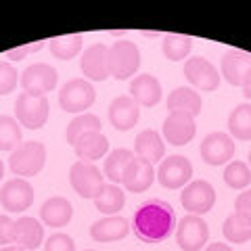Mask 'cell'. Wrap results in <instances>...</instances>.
Returning <instances> with one entry per match:
<instances>
[{
    "mask_svg": "<svg viewBox=\"0 0 251 251\" xmlns=\"http://www.w3.org/2000/svg\"><path fill=\"white\" fill-rule=\"evenodd\" d=\"M0 203H2L4 209L21 214V211L29 209L31 203H34V188L25 178H13L0 188Z\"/></svg>",
    "mask_w": 251,
    "mask_h": 251,
    "instance_id": "cell-12",
    "label": "cell"
},
{
    "mask_svg": "<svg viewBox=\"0 0 251 251\" xmlns=\"http://www.w3.org/2000/svg\"><path fill=\"white\" fill-rule=\"evenodd\" d=\"M42 46H44V42H34V44H27V46H19V49H13V50L6 52V57L19 61V59H23V57H25V54H29V52L40 50Z\"/></svg>",
    "mask_w": 251,
    "mask_h": 251,
    "instance_id": "cell-39",
    "label": "cell"
},
{
    "mask_svg": "<svg viewBox=\"0 0 251 251\" xmlns=\"http://www.w3.org/2000/svg\"><path fill=\"white\" fill-rule=\"evenodd\" d=\"M57 80L59 74L52 65H49V63H31L21 75V86L23 92L46 97V92H52L57 88Z\"/></svg>",
    "mask_w": 251,
    "mask_h": 251,
    "instance_id": "cell-10",
    "label": "cell"
},
{
    "mask_svg": "<svg viewBox=\"0 0 251 251\" xmlns=\"http://www.w3.org/2000/svg\"><path fill=\"white\" fill-rule=\"evenodd\" d=\"M109 46L105 44H92L84 50L80 67L84 74V80L88 82H103L109 77Z\"/></svg>",
    "mask_w": 251,
    "mask_h": 251,
    "instance_id": "cell-14",
    "label": "cell"
},
{
    "mask_svg": "<svg viewBox=\"0 0 251 251\" xmlns=\"http://www.w3.org/2000/svg\"><path fill=\"white\" fill-rule=\"evenodd\" d=\"M203 251H232L226 243H209V247H205Z\"/></svg>",
    "mask_w": 251,
    "mask_h": 251,
    "instance_id": "cell-40",
    "label": "cell"
},
{
    "mask_svg": "<svg viewBox=\"0 0 251 251\" xmlns=\"http://www.w3.org/2000/svg\"><path fill=\"white\" fill-rule=\"evenodd\" d=\"M13 220L9 216L0 214V245L2 247H9L13 245Z\"/></svg>",
    "mask_w": 251,
    "mask_h": 251,
    "instance_id": "cell-37",
    "label": "cell"
},
{
    "mask_svg": "<svg viewBox=\"0 0 251 251\" xmlns=\"http://www.w3.org/2000/svg\"><path fill=\"white\" fill-rule=\"evenodd\" d=\"M140 117V109L138 105L132 100L130 97H117L113 99V103L109 105V122L115 130L120 132H128L138 124Z\"/></svg>",
    "mask_w": 251,
    "mask_h": 251,
    "instance_id": "cell-20",
    "label": "cell"
},
{
    "mask_svg": "<svg viewBox=\"0 0 251 251\" xmlns=\"http://www.w3.org/2000/svg\"><path fill=\"white\" fill-rule=\"evenodd\" d=\"M132 159H134V153H132L130 149H115V151L109 153L105 159V166H103V172L109 178V182L120 184L124 180V172Z\"/></svg>",
    "mask_w": 251,
    "mask_h": 251,
    "instance_id": "cell-28",
    "label": "cell"
},
{
    "mask_svg": "<svg viewBox=\"0 0 251 251\" xmlns=\"http://www.w3.org/2000/svg\"><path fill=\"white\" fill-rule=\"evenodd\" d=\"M2 176H4V163L0 161V180H2Z\"/></svg>",
    "mask_w": 251,
    "mask_h": 251,
    "instance_id": "cell-43",
    "label": "cell"
},
{
    "mask_svg": "<svg viewBox=\"0 0 251 251\" xmlns=\"http://www.w3.org/2000/svg\"><path fill=\"white\" fill-rule=\"evenodd\" d=\"M249 168H251V151H249Z\"/></svg>",
    "mask_w": 251,
    "mask_h": 251,
    "instance_id": "cell-44",
    "label": "cell"
},
{
    "mask_svg": "<svg viewBox=\"0 0 251 251\" xmlns=\"http://www.w3.org/2000/svg\"><path fill=\"white\" fill-rule=\"evenodd\" d=\"M44 251H75V243L65 232H54L52 237L46 239Z\"/></svg>",
    "mask_w": 251,
    "mask_h": 251,
    "instance_id": "cell-36",
    "label": "cell"
},
{
    "mask_svg": "<svg viewBox=\"0 0 251 251\" xmlns=\"http://www.w3.org/2000/svg\"><path fill=\"white\" fill-rule=\"evenodd\" d=\"M97 100V90H94L92 82L84 80V77H75L69 80L59 92V105L65 113L82 115L86 109H90Z\"/></svg>",
    "mask_w": 251,
    "mask_h": 251,
    "instance_id": "cell-4",
    "label": "cell"
},
{
    "mask_svg": "<svg viewBox=\"0 0 251 251\" xmlns=\"http://www.w3.org/2000/svg\"><path fill=\"white\" fill-rule=\"evenodd\" d=\"M69 182L74 191L84 199H97L105 186V176L94 163L88 161H74L69 168Z\"/></svg>",
    "mask_w": 251,
    "mask_h": 251,
    "instance_id": "cell-6",
    "label": "cell"
},
{
    "mask_svg": "<svg viewBox=\"0 0 251 251\" xmlns=\"http://www.w3.org/2000/svg\"><path fill=\"white\" fill-rule=\"evenodd\" d=\"M228 134L239 140H251V103H241L228 115Z\"/></svg>",
    "mask_w": 251,
    "mask_h": 251,
    "instance_id": "cell-26",
    "label": "cell"
},
{
    "mask_svg": "<svg viewBox=\"0 0 251 251\" xmlns=\"http://www.w3.org/2000/svg\"><path fill=\"white\" fill-rule=\"evenodd\" d=\"M201 107H203V100L199 97V92H195V88H191V86H178L168 97L170 113H186L191 117H197L201 113Z\"/></svg>",
    "mask_w": 251,
    "mask_h": 251,
    "instance_id": "cell-22",
    "label": "cell"
},
{
    "mask_svg": "<svg viewBox=\"0 0 251 251\" xmlns=\"http://www.w3.org/2000/svg\"><path fill=\"white\" fill-rule=\"evenodd\" d=\"M243 94H245L247 99H251V72L247 74L245 82H243Z\"/></svg>",
    "mask_w": 251,
    "mask_h": 251,
    "instance_id": "cell-41",
    "label": "cell"
},
{
    "mask_svg": "<svg viewBox=\"0 0 251 251\" xmlns=\"http://www.w3.org/2000/svg\"><path fill=\"white\" fill-rule=\"evenodd\" d=\"M184 77L188 80V84L193 88H199V90H216L220 86V75L218 69L211 65L207 59L203 57H188L184 63Z\"/></svg>",
    "mask_w": 251,
    "mask_h": 251,
    "instance_id": "cell-13",
    "label": "cell"
},
{
    "mask_svg": "<svg viewBox=\"0 0 251 251\" xmlns=\"http://www.w3.org/2000/svg\"><path fill=\"white\" fill-rule=\"evenodd\" d=\"M224 182L234 191H243L251 184V168L243 161H230L224 170Z\"/></svg>",
    "mask_w": 251,
    "mask_h": 251,
    "instance_id": "cell-34",
    "label": "cell"
},
{
    "mask_svg": "<svg viewBox=\"0 0 251 251\" xmlns=\"http://www.w3.org/2000/svg\"><path fill=\"white\" fill-rule=\"evenodd\" d=\"M197 134V124L195 117L186 113H170L163 122V138L174 147H182L191 143Z\"/></svg>",
    "mask_w": 251,
    "mask_h": 251,
    "instance_id": "cell-15",
    "label": "cell"
},
{
    "mask_svg": "<svg viewBox=\"0 0 251 251\" xmlns=\"http://www.w3.org/2000/svg\"><path fill=\"white\" fill-rule=\"evenodd\" d=\"M130 99L138 107H155L161 100V82L151 74L136 75L130 82Z\"/></svg>",
    "mask_w": 251,
    "mask_h": 251,
    "instance_id": "cell-19",
    "label": "cell"
},
{
    "mask_svg": "<svg viewBox=\"0 0 251 251\" xmlns=\"http://www.w3.org/2000/svg\"><path fill=\"white\" fill-rule=\"evenodd\" d=\"M209 228L201 216L188 214L178 222L176 228V243L182 251H201L207 245Z\"/></svg>",
    "mask_w": 251,
    "mask_h": 251,
    "instance_id": "cell-7",
    "label": "cell"
},
{
    "mask_svg": "<svg viewBox=\"0 0 251 251\" xmlns=\"http://www.w3.org/2000/svg\"><path fill=\"white\" fill-rule=\"evenodd\" d=\"M49 111L50 103L42 94H31V92H21L19 99L15 100V115L21 126L27 130H38L49 122Z\"/></svg>",
    "mask_w": 251,
    "mask_h": 251,
    "instance_id": "cell-5",
    "label": "cell"
},
{
    "mask_svg": "<svg viewBox=\"0 0 251 251\" xmlns=\"http://www.w3.org/2000/svg\"><path fill=\"white\" fill-rule=\"evenodd\" d=\"M72 216H74V207H72V203H69V199H65V197H50V199H46L40 207L42 224L52 226V228L67 226Z\"/></svg>",
    "mask_w": 251,
    "mask_h": 251,
    "instance_id": "cell-23",
    "label": "cell"
},
{
    "mask_svg": "<svg viewBox=\"0 0 251 251\" xmlns=\"http://www.w3.org/2000/svg\"><path fill=\"white\" fill-rule=\"evenodd\" d=\"M44 241V226L42 222H38L36 218L23 216L19 220H15L13 224V245H17L25 251L38 249Z\"/></svg>",
    "mask_w": 251,
    "mask_h": 251,
    "instance_id": "cell-17",
    "label": "cell"
},
{
    "mask_svg": "<svg viewBox=\"0 0 251 251\" xmlns=\"http://www.w3.org/2000/svg\"><path fill=\"white\" fill-rule=\"evenodd\" d=\"M94 205L100 214L105 216H117V211L126 205V193L117 184H105L99 197L94 199Z\"/></svg>",
    "mask_w": 251,
    "mask_h": 251,
    "instance_id": "cell-27",
    "label": "cell"
},
{
    "mask_svg": "<svg viewBox=\"0 0 251 251\" xmlns=\"http://www.w3.org/2000/svg\"><path fill=\"white\" fill-rule=\"evenodd\" d=\"M222 232L228 243H239V245H243V243H247L251 239V220L247 216L234 211V214H230L224 220Z\"/></svg>",
    "mask_w": 251,
    "mask_h": 251,
    "instance_id": "cell-29",
    "label": "cell"
},
{
    "mask_svg": "<svg viewBox=\"0 0 251 251\" xmlns=\"http://www.w3.org/2000/svg\"><path fill=\"white\" fill-rule=\"evenodd\" d=\"M201 157L207 166H224L234 157V138L226 132H211L201 143Z\"/></svg>",
    "mask_w": 251,
    "mask_h": 251,
    "instance_id": "cell-11",
    "label": "cell"
},
{
    "mask_svg": "<svg viewBox=\"0 0 251 251\" xmlns=\"http://www.w3.org/2000/svg\"><path fill=\"white\" fill-rule=\"evenodd\" d=\"M182 207L193 216H203L214 207L216 203V191L207 180H193L182 188L180 195Z\"/></svg>",
    "mask_w": 251,
    "mask_h": 251,
    "instance_id": "cell-9",
    "label": "cell"
},
{
    "mask_svg": "<svg viewBox=\"0 0 251 251\" xmlns=\"http://www.w3.org/2000/svg\"><path fill=\"white\" fill-rule=\"evenodd\" d=\"M46 166V147L38 140H25L11 153L9 168L15 176L29 178L40 174Z\"/></svg>",
    "mask_w": 251,
    "mask_h": 251,
    "instance_id": "cell-2",
    "label": "cell"
},
{
    "mask_svg": "<svg viewBox=\"0 0 251 251\" xmlns=\"http://www.w3.org/2000/svg\"><path fill=\"white\" fill-rule=\"evenodd\" d=\"M0 251H25V249H21V247H17V245H9V247H2Z\"/></svg>",
    "mask_w": 251,
    "mask_h": 251,
    "instance_id": "cell-42",
    "label": "cell"
},
{
    "mask_svg": "<svg viewBox=\"0 0 251 251\" xmlns=\"http://www.w3.org/2000/svg\"><path fill=\"white\" fill-rule=\"evenodd\" d=\"M134 151L136 157L140 159H147L149 163H159L163 161V155H166V143L159 136V132L155 130H143L134 140Z\"/></svg>",
    "mask_w": 251,
    "mask_h": 251,
    "instance_id": "cell-24",
    "label": "cell"
},
{
    "mask_svg": "<svg viewBox=\"0 0 251 251\" xmlns=\"http://www.w3.org/2000/svg\"><path fill=\"white\" fill-rule=\"evenodd\" d=\"M193 49V38L184 36V34H163L161 38V50L170 61H182L188 59Z\"/></svg>",
    "mask_w": 251,
    "mask_h": 251,
    "instance_id": "cell-31",
    "label": "cell"
},
{
    "mask_svg": "<svg viewBox=\"0 0 251 251\" xmlns=\"http://www.w3.org/2000/svg\"><path fill=\"white\" fill-rule=\"evenodd\" d=\"M130 228L143 243H149V245L163 243L176 230V214L168 201H145L143 205L136 207Z\"/></svg>",
    "mask_w": 251,
    "mask_h": 251,
    "instance_id": "cell-1",
    "label": "cell"
},
{
    "mask_svg": "<svg viewBox=\"0 0 251 251\" xmlns=\"http://www.w3.org/2000/svg\"><path fill=\"white\" fill-rule=\"evenodd\" d=\"M109 75L115 80H130L140 67V50L134 42L117 40L109 46Z\"/></svg>",
    "mask_w": 251,
    "mask_h": 251,
    "instance_id": "cell-3",
    "label": "cell"
},
{
    "mask_svg": "<svg viewBox=\"0 0 251 251\" xmlns=\"http://www.w3.org/2000/svg\"><path fill=\"white\" fill-rule=\"evenodd\" d=\"M86 251H94V249H86Z\"/></svg>",
    "mask_w": 251,
    "mask_h": 251,
    "instance_id": "cell-45",
    "label": "cell"
},
{
    "mask_svg": "<svg viewBox=\"0 0 251 251\" xmlns=\"http://www.w3.org/2000/svg\"><path fill=\"white\" fill-rule=\"evenodd\" d=\"M130 232V222L122 216H105L90 226V237L99 243L122 241Z\"/></svg>",
    "mask_w": 251,
    "mask_h": 251,
    "instance_id": "cell-21",
    "label": "cell"
},
{
    "mask_svg": "<svg viewBox=\"0 0 251 251\" xmlns=\"http://www.w3.org/2000/svg\"><path fill=\"white\" fill-rule=\"evenodd\" d=\"M155 178L166 188H182L193 178V163L184 155H170L159 163Z\"/></svg>",
    "mask_w": 251,
    "mask_h": 251,
    "instance_id": "cell-8",
    "label": "cell"
},
{
    "mask_svg": "<svg viewBox=\"0 0 251 251\" xmlns=\"http://www.w3.org/2000/svg\"><path fill=\"white\" fill-rule=\"evenodd\" d=\"M82 44H84L82 34L59 36V38H52L50 40V52L59 61H72L75 54L82 50Z\"/></svg>",
    "mask_w": 251,
    "mask_h": 251,
    "instance_id": "cell-32",
    "label": "cell"
},
{
    "mask_svg": "<svg viewBox=\"0 0 251 251\" xmlns=\"http://www.w3.org/2000/svg\"><path fill=\"white\" fill-rule=\"evenodd\" d=\"M100 120H99V115H94V113H82V115H75L72 122L67 124V132H65V136H67V143L75 147V143L80 140L84 134H90V132H100Z\"/></svg>",
    "mask_w": 251,
    "mask_h": 251,
    "instance_id": "cell-30",
    "label": "cell"
},
{
    "mask_svg": "<svg viewBox=\"0 0 251 251\" xmlns=\"http://www.w3.org/2000/svg\"><path fill=\"white\" fill-rule=\"evenodd\" d=\"M234 211H237V214L247 216L251 220V188H249V191H243L237 197V201H234Z\"/></svg>",
    "mask_w": 251,
    "mask_h": 251,
    "instance_id": "cell-38",
    "label": "cell"
},
{
    "mask_svg": "<svg viewBox=\"0 0 251 251\" xmlns=\"http://www.w3.org/2000/svg\"><path fill=\"white\" fill-rule=\"evenodd\" d=\"M153 180H155L153 163H149L147 159H140V157H134L124 172L122 184L126 186L128 193H145L153 184Z\"/></svg>",
    "mask_w": 251,
    "mask_h": 251,
    "instance_id": "cell-18",
    "label": "cell"
},
{
    "mask_svg": "<svg viewBox=\"0 0 251 251\" xmlns=\"http://www.w3.org/2000/svg\"><path fill=\"white\" fill-rule=\"evenodd\" d=\"M21 140V126L11 115H0V151H15Z\"/></svg>",
    "mask_w": 251,
    "mask_h": 251,
    "instance_id": "cell-33",
    "label": "cell"
},
{
    "mask_svg": "<svg viewBox=\"0 0 251 251\" xmlns=\"http://www.w3.org/2000/svg\"><path fill=\"white\" fill-rule=\"evenodd\" d=\"M17 69H15L11 63L0 61V97L2 94H11L15 88H17Z\"/></svg>",
    "mask_w": 251,
    "mask_h": 251,
    "instance_id": "cell-35",
    "label": "cell"
},
{
    "mask_svg": "<svg viewBox=\"0 0 251 251\" xmlns=\"http://www.w3.org/2000/svg\"><path fill=\"white\" fill-rule=\"evenodd\" d=\"M220 67H222V77L230 86H243L247 74L251 72V54L239 49H230L224 52Z\"/></svg>",
    "mask_w": 251,
    "mask_h": 251,
    "instance_id": "cell-16",
    "label": "cell"
},
{
    "mask_svg": "<svg viewBox=\"0 0 251 251\" xmlns=\"http://www.w3.org/2000/svg\"><path fill=\"white\" fill-rule=\"evenodd\" d=\"M75 155L80 161H88L94 163L97 159H103L109 151V140L103 132H90L84 134L80 140L75 143Z\"/></svg>",
    "mask_w": 251,
    "mask_h": 251,
    "instance_id": "cell-25",
    "label": "cell"
}]
</instances>
